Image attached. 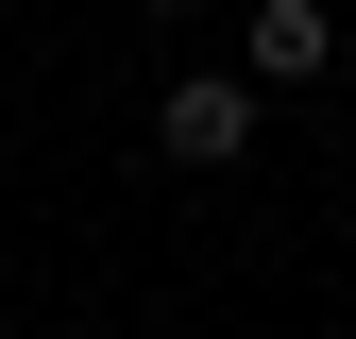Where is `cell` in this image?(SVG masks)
I'll use <instances>...</instances> for the list:
<instances>
[{"label":"cell","instance_id":"obj_2","mask_svg":"<svg viewBox=\"0 0 356 339\" xmlns=\"http://www.w3.org/2000/svg\"><path fill=\"white\" fill-rule=\"evenodd\" d=\"M323 51H339V17H323V0H254V68H272V85H305Z\"/></svg>","mask_w":356,"mask_h":339},{"label":"cell","instance_id":"obj_1","mask_svg":"<svg viewBox=\"0 0 356 339\" xmlns=\"http://www.w3.org/2000/svg\"><path fill=\"white\" fill-rule=\"evenodd\" d=\"M153 153H170V170H238V153H254V85H220V68H187V85L153 102Z\"/></svg>","mask_w":356,"mask_h":339}]
</instances>
